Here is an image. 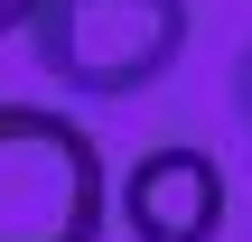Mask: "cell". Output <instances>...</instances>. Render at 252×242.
Instances as JSON below:
<instances>
[{
    "instance_id": "5b68a950",
    "label": "cell",
    "mask_w": 252,
    "mask_h": 242,
    "mask_svg": "<svg viewBox=\"0 0 252 242\" xmlns=\"http://www.w3.org/2000/svg\"><path fill=\"white\" fill-rule=\"evenodd\" d=\"M234 103L252 112V47H243V65H234Z\"/></svg>"
},
{
    "instance_id": "3957f363",
    "label": "cell",
    "mask_w": 252,
    "mask_h": 242,
    "mask_svg": "<svg viewBox=\"0 0 252 242\" xmlns=\"http://www.w3.org/2000/svg\"><path fill=\"white\" fill-rule=\"evenodd\" d=\"M122 233L131 242H215L224 233V168L206 149H140L122 177Z\"/></svg>"
},
{
    "instance_id": "6da1fadb",
    "label": "cell",
    "mask_w": 252,
    "mask_h": 242,
    "mask_svg": "<svg viewBox=\"0 0 252 242\" xmlns=\"http://www.w3.org/2000/svg\"><path fill=\"white\" fill-rule=\"evenodd\" d=\"M28 56L65 93L131 103L187 56V0H37Z\"/></svg>"
},
{
    "instance_id": "277c9868",
    "label": "cell",
    "mask_w": 252,
    "mask_h": 242,
    "mask_svg": "<svg viewBox=\"0 0 252 242\" xmlns=\"http://www.w3.org/2000/svg\"><path fill=\"white\" fill-rule=\"evenodd\" d=\"M28 19H37V0H0V37H9V28H28Z\"/></svg>"
},
{
    "instance_id": "7a4b0ae2",
    "label": "cell",
    "mask_w": 252,
    "mask_h": 242,
    "mask_svg": "<svg viewBox=\"0 0 252 242\" xmlns=\"http://www.w3.org/2000/svg\"><path fill=\"white\" fill-rule=\"evenodd\" d=\"M0 242H103V149L47 103H0Z\"/></svg>"
}]
</instances>
